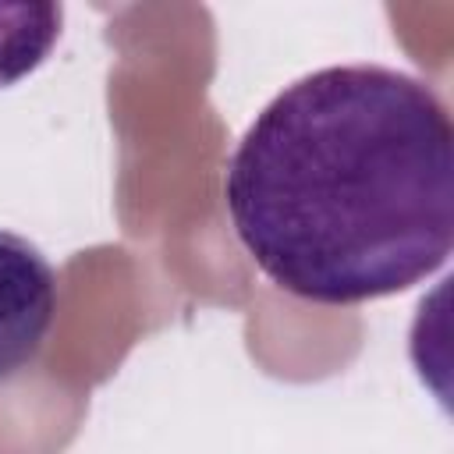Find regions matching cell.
Wrapping results in <instances>:
<instances>
[{
    "mask_svg": "<svg viewBox=\"0 0 454 454\" xmlns=\"http://www.w3.org/2000/svg\"><path fill=\"white\" fill-rule=\"evenodd\" d=\"M238 241L287 294L358 305L422 284L454 245V128L422 78L319 67L245 128L223 181Z\"/></svg>",
    "mask_w": 454,
    "mask_h": 454,
    "instance_id": "6da1fadb",
    "label": "cell"
},
{
    "mask_svg": "<svg viewBox=\"0 0 454 454\" xmlns=\"http://www.w3.org/2000/svg\"><path fill=\"white\" fill-rule=\"evenodd\" d=\"M57 312V273L28 238L0 227V380L25 369Z\"/></svg>",
    "mask_w": 454,
    "mask_h": 454,
    "instance_id": "7a4b0ae2",
    "label": "cell"
},
{
    "mask_svg": "<svg viewBox=\"0 0 454 454\" xmlns=\"http://www.w3.org/2000/svg\"><path fill=\"white\" fill-rule=\"evenodd\" d=\"M64 7L50 0H0V89L32 74L60 39Z\"/></svg>",
    "mask_w": 454,
    "mask_h": 454,
    "instance_id": "3957f363",
    "label": "cell"
}]
</instances>
